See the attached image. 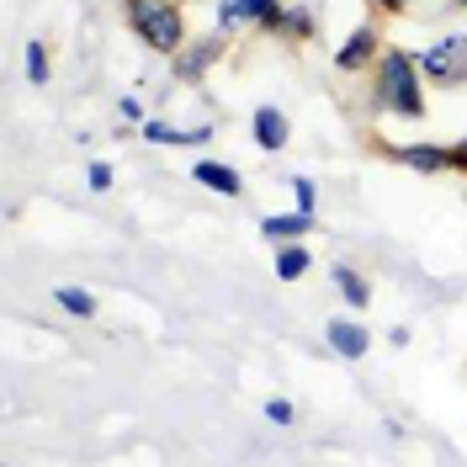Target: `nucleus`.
I'll return each mask as SVG.
<instances>
[{
    "mask_svg": "<svg viewBox=\"0 0 467 467\" xmlns=\"http://www.w3.org/2000/svg\"><path fill=\"white\" fill-rule=\"evenodd\" d=\"M314 11H308V5H292L287 11V37H297V43H303V37H314Z\"/></svg>",
    "mask_w": 467,
    "mask_h": 467,
    "instance_id": "nucleus-17",
    "label": "nucleus"
},
{
    "mask_svg": "<svg viewBox=\"0 0 467 467\" xmlns=\"http://www.w3.org/2000/svg\"><path fill=\"white\" fill-rule=\"evenodd\" d=\"M250 133H255V149L282 154L287 139H292V122L282 117V107H255V112H250Z\"/></svg>",
    "mask_w": 467,
    "mask_h": 467,
    "instance_id": "nucleus-8",
    "label": "nucleus"
},
{
    "mask_svg": "<svg viewBox=\"0 0 467 467\" xmlns=\"http://www.w3.org/2000/svg\"><path fill=\"white\" fill-rule=\"evenodd\" d=\"M314 229V213H271V218H261V234L265 239H276V244H297L303 234Z\"/></svg>",
    "mask_w": 467,
    "mask_h": 467,
    "instance_id": "nucleus-9",
    "label": "nucleus"
},
{
    "mask_svg": "<svg viewBox=\"0 0 467 467\" xmlns=\"http://www.w3.org/2000/svg\"><path fill=\"white\" fill-rule=\"evenodd\" d=\"M388 160H399V165H409V171L420 175H436V171H451V154L441 144H378Z\"/></svg>",
    "mask_w": 467,
    "mask_h": 467,
    "instance_id": "nucleus-7",
    "label": "nucleus"
},
{
    "mask_svg": "<svg viewBox=\"0 0 467 467\" xmlns=\"http://www.w3.org/2000/svg\"><path fill=\"white\" fill-rule=\"evenodd\" d=\"M144 139L149 144H207L213 139V128H171V122H144Z\"/></svg>",
    "mask_w": 467,
    "mask_h": 467,
    "instance_id": "nucleus-12",
    "label": "nucleus"
},
{
    "mask_svg": "<svg viewBox=\"0 0 467 467\" xmlns=\"http://www.w3.org/2000/svg\"><path fill=\"white\" fill-rule=\"evenodd\" d=\"M308 265H314V261H308V250H303V244H282V250H276V276H282V282H297Z\"/></svg>",
    "mask_w": 467,
    "mask_h": 467,
    "instance_id": "nucleus-15",
    "label": "nucleus"
},
{
    "mask_svg": "<svg viewBox=\"0 0 467 467\" xmlns=\"http://www.w3.org/2000/svg\"><path fill=\"white\" fill-rule=\"evenodd\" d=\"M265 420H271V425H292V404L287 399H271V404H265Z\"/></svg>",
    "mask_w": 467,
    "mask_h": 467,
    "instance_id": "nucleus-20",
    "label": "nucleus"
},
{
    "mask_svg": "<svg viewBox=\"0 0 467 467\" xmlns=\"http://www.w3.org/2000/svg\"><path fill=\"white\" fill-rule=\"evenodd\" d=\"M48 75H54L48 48H43V43H27V80H32V86H48Z\"/></svg>",
    "mask_w": 467,
    "mask_h": 467,
    "instance_id": "nucleus-16",
    "label": "nucleus"
},
{
    "mask_svg": "<svg viewBox=\"0 0 467 467\" xmlns=\"http://www.w3.org/2000/svg\"><path fill=\"white\" fill-rule=\"evenodd\" d=\"M54 303L64 308V314H75V319H96V297H90L86 287H58Z\"/></svg>",
    "mask_w": 467,
    "mask_h": 467,
    "instance_id": "nucleus-14",
    "label": "nucleus"
},
{
    "mask_svg": "<svg viewBox=\"0 0 467 467\" xmlns=\"http://www.w3.org/2000/svg\"><path fill=\"white\" fill-rule=\"evenodd\" d=\"M86 181H90V192H107V186H112V165H107V160H90Z\"/></svg>",
    "mask_w": 467,
    "mask_h": 467,
    "instance_id": "nucleus-19",
    "label": "nucleus"
},
{
    "mask_svg": "<svg viewBox=\"0 0 467 467\" xmlns=\"http://www.w3.org/2000/svg\"><path fill=\"white\" fill-rule=\"evenodd\" d=\"M425 75H420V64L414 54L404 48H382L378 58V86H372V107L378 112H393V117H425V86H420Z\"/></svg>",
    "mask_w": 467,
    "mask_h": 467,
    "instance_id": "nucleus-1",
    "label": "nucleus"
},
{
    "mask_svg": "<svg viewBox=\"0 0 467 467\" xmlns=\"http://www.w3.org/2000/svg\"><path fill=\"white\" fill-rule=\"evenodd\" d=\"M329 346L340 350L346 361H361V356L372 350V335H367L361 324H350V319H329Z\"/></svg>",
    "mask_w": 467,
    "mask_h": 467,
    "instance_id": "nucleus-10",
    "label": "nucleus"
},
{
    "mask_svg": "<svg viewBox=\"0 0 467 467\" xmlns=\"http://www.w3.org/2000/svg\"><path fill=\"white\" fill-rule=\"evenodd\" d=\"M414 64H420V75H425L431 86H446V90L467 86V37H462V32H451V37H436L425 54L414 58Z\"/></svg>",
    "mask_w": 467,
    "mask_h": 467,
    "instance_id": "nucleus-3",
    "label": "nucleus"
},
{
    "mask_svg": "<svg viewBox=\"0 0 467 467\" xmlns=\"http://www.w3.org/2000/svg\"><path fill=\"white\" fill-rule=\"evenodd\" d=\"M457 5H462V11H467V0H457Z\"/></svg>",
    "mask_w": 467,
    "mask_h": 467,
    "instance_id": "nucleus-24",
    "label": "nucleus"
},
{
    "mask_svg": "<svg viewBox=\"0 0 467 467\" xmlns=\"http://www.w3.org/2000/svg\"><path fill=\"white\" fill-rule=\"evenodd\" d=\"M329 276H335V287H340V297H346L350 308H367V303H372V287H367V276H361L356 265H335Z\"/></svg>",
    "mask_w": 467,
    "mask_h": 467,
    "instance_id": "nucleus-13",
    "label": "nucleus"
},
{
    "mask_svg": "<svg viewBox=\"0 0 467 467\" xmlns=\"http://www.w3.org/2000/svg\"><path fill=\"white\" fill-rule=\"evenodd\" d=\"M122 117H128V122H144V107H139L133 96H122Z\"/></svg>",
    "mask_w": 467,
    "mask_h": 467,
    "instance_id": "nucleus-22",
    "label": "nucleus"
},
{
    "mask_svg": "<svg viewBox=\"0 0 467 467\" xmlns=\"http://www.w3.org/2000/svg\"><path fill=\"white\" fill-rule=\"evenodd\" d=\"M314 197H319V192H314V181H308V175H297V181H292V202H297V213H314Z\"/></svg>",
    "mask_w": 467,
    "mask_h": 467,
    "instance_id": "nucleus-18",
    "label": "nucleus"
},
{
    "mask_svg": "<svg viewBox=\"0 0 467 467\" xmlns=\"http://www.w3.org/2000/svg\"><path fill=\"white\" fill-rule=\"evenodd\" d=\"M446 154H451V171H462V175H467V139H462V144H451Z\"/></svg>",
    "mask_w": 467,
    "mask_h": 467,
    "instance_id": "nucleus-21",
    "label": "nucleus"
},
{
    "mask_svg": "<svg viewBox=\"0 0 467 467\" xmlns=\"http://www.w3.org/2000/svg\"><path fill=\"white\" fill-rule=\"evenodd\" d=\"M122 11H128V27L139 32L144 48H154L165 58H175L186 48V16H181L175 0H122Z\"/></svg>",
    "mask_w": 467,
    "mask_h": 467,
    "instance_id": "nucleus-2",
    "label": "nucleus"
},
{
    "mask_svg": "<svg viewBox=\"0 0 467 467\" xmlns=\"http://www.w3.org/2000/svg\"><path fill=\"white\" fill-rule=\"evenodd\" d=\"M234 27H261L287 37V5L282 0H218V32Z\"/></svg>",
    "mask_w": 467,
    "mask_h": 467,
    "instance_id": "nucleus-4",
    "label": "nucleus"
},
{
    "mask_svg": "<svg viewBox=\"0 0 467 467\" xmlns=\"http://www.w3.org/2000/svg\"><path fill=\"white\" fill-rule=\"evenodd\" d=\"M218 54H223V32H207V37H197L192 48H181V54H175V80L197 86L207 69L218 64Z\"/></svg>",
    "mask_w": 467,
    "mask_h": 467,
    "instance_id": "nucleus-6",
    "label": "nucleus"
},
{
    "mask_svg": "<svg viewBox=\"0 0 467 467\" xmlns=\"http://www.w3.org/2000/svg\"><path fill=\"white\" fill-rule=\"evenodd\" d=\"M372 5H378V11H388V16H399V11H409V5H414V0H372Z\"/></svg>",
    "mask_w": 467,
    "mask_h": 467,
    "instance_id": "nucleus-23",
    "label": "nucleus"
},
{
    "mask_svg": "<svg viewBox=\"0 0 467 467\" xmlns=\"http://www.w3.org/2000/svg\"><path fill=\"white\" fill-rule=\"evenodd\" d=\"M192 175L202 181L207 192H218V197H239V192H244L239 171H234V165H218V160H197V165H192Z\"/></svg>",
    "mask_w": 467,
    "mask_h": 467,
    "instance_id": "nucleus-11",
    "label": "nucleus"
},
{
    "mask_svg": "<svg viewBox=\"0 0 467 467\" xmlns=\"http://www.w3.org/2000/svg\"><path fill=\"white\" fill-rule=\"evenodd\" d=\"M378 58H382L378 22H361V27L335 48V69H340V75H361V69H378Z\"/></svg>",
    "mask_w": 467,
    "mask_h": 467,
    "instance_id": "nucleus-5",
    "label": "nucleus"
}]
</instances>
